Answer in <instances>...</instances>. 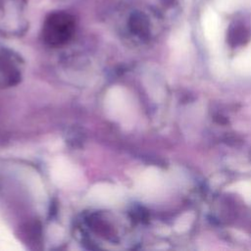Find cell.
Instances as JSON below:
<instances>
[{
  "label": "cell",
  "instance_id": "cell-1",
  "mask_svg": "<svg viewBox=\"0 0 251 251\" xmlns=\"http://www.w3.org/2000/svg\"><path fill=\"white\" fill-rule=\"evenodd\" d=\"M75 23L74 17L63 11L53 12L45 19L42 37L46 44L58 47L66 44L74 35Z\"/></svg>",
  "mask_w": 251,
  "mask_h": 251
},
{
  "label": "cell",
  "instance_id": "cell-3",
  "mask_svg": "<svg viewBox=\"0 0 251 251\" xmlns=\"http://www.w3.org/2000/svg\"><path fill=\"white\" fill-rule=\"evenodd\" d=\"M202 23H203V27L206 35L214 39L218 35L219 27H220L218 15L212 9H207L203 14Z\"/></svg>",
  "mask_w": 251,
  "mask_h": 251
},
{
  "label": "cell",
  "instance_id": "cell-4",
  "mask_svg": "<svg viewBox=\"0 0 251 251\" xmlns=\"http://www.w3.org/2000/svg\"><path fill=\"white\" fill-rule=\"evenodd\" d=\"M237 3L238 0H217L219 8L223 10H231L232 8H235Z\"/></svg>",
  "mask_w": 251,
  "mask_h": 251
},
{
  "label": "cell",
  "instance_id": "cell-2",
  "mask_svg": "<svg viewBox=\"0 0 251 251\" xmlns=\"http://www.w3.org/2000/svg\"><path fill=\"white\" fill-rule=\"evenodd\" d=\"M20 58L6 49L0 50V85L12 86L21 79Z\"/></svg>",
  "mask_w": 251,
  "mask_h": 251
}]
</instances>
